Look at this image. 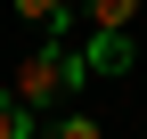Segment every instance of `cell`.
I'll use <instances>...</instances> for the list:
<instances>
[{"label":"cell","mask_w":147,"mask_h":139,"mask_svg":"<svg viewBox=\"0 0 147 139\" xmlns=\"http://www.w3.org/2000/svg\"><path fill=\"white\" fill-rule=\"evenodd\" d=\"M74 82H82V49H57V41H49V49H33V57L16 65V82H8V90L41 115V107H65V98H74Z\"/></svg>","instance_id":"1"},{"label":"cell","mask_w":147,"mask_h":139,"mask_svg":"<svg viewBox=\"0 0 147 139\" xmlns=\"http://www.w3.org/2000/svg\"><path fill=\"white\" fill-rule=\"evenodd\" d=\"M16 16H25V25H41V33H57L65 16H74V0H16Z\"/></svg>","instance_id":"3"},{"label":"cell","mask_w":147,"mask_h":139,"mask_svg":"<svg viewBox=\"0 0 147 139\" xmlns=\"http://www.w3.org/2000/svg\"><path fill=\"white\" fill-rule=\"evenodd\" d=\"M131 8H139V0H82V16H90V25H106V33L131 25Z\"/></svg>","instance_id":"5"},{"label":"cell","mask_w":147,"mask_h":139,"mask_svg":"<svg viewBox=\"0 0 147 139\" xmlns=\"http://www.w3.org/2000/svg\"><path fill=\"white\" fill-rule=\"evenodd\" d=\"M41 139H106V131H98V123H90V115H65V123H49Z\"/></svg>","instance_id":"6"},{"label":"cell","mask_w":147,"mask_h":139,"mask_svg":"<svg viewBox=\"0 0 147 139\" xmlns=\"http://www.w3.org/2000/svg\"><path fill=\"white\" fill-rule=\"evenodd\" d=\"M131 57H139V49L123 41V33L90 25V41H82V74H131Z\"/></svg>","instance_id":"2"},{"label":"cell","mask_w":147,"mask_h":139,"mask_svg":"<svg viewBox=\"0 0 147 139\" xmlns=\"http://www.w3.org/2000/svg\"><path fill=\"white\" fill-rule=\"evenodd\" d=\"M0 139H33V107L16 90H0Z\"/></svg>","instance_id":"4"}]
</instances>
